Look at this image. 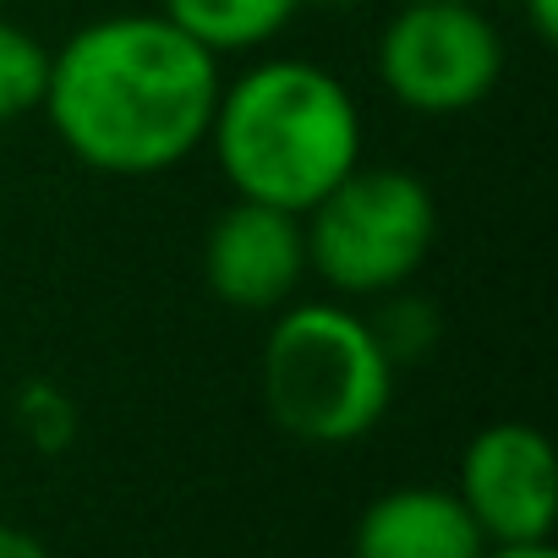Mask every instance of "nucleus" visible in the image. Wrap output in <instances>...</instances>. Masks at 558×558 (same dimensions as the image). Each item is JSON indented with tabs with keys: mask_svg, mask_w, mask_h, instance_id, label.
Returning <instances> with one entry per match:
<instances>
[{
	"mask_svg": "<svg viewBox=\"0 0 558 558\" xmlns=\"http://www.w3.org/2000/svg\"><path fill=\"white\" fill-rule=\"evenodd\" d=\"M219 56L159 12H110L50 50L39 116L56 143L94 175H170L208 143Z\"/></svg>",
	"mask_w": 558,
	"mask_h": 558,
	"instance_id": "f257e3e1",
	"label": "nucleus"
},
{
	"mask_svg": "<svg viewBox=\"0 0 558 558\" xmlns=\"http://www.w3.org/2000/svg\"><path fill=\"white\" fill-rule=\"evenodd\" d=\"M230 197L307 214L367 148L356 94L307 56H252L219 83L208 143Z\"/></svg>",
	"mask_w": 558,
	"mask_h": 558,
	"instance_id": "f03ea898",
	"label": "nucleus"
},
{
	"mask_svg": "<svg viewBox=\"0 0 558 558\" xmlns=\"http://www.w3.org/2000/svg\"><path fill=\"white\" fill-rule=\"evenodd\" d=\"M263 405L279 433L318 449L362 444L395 405V362L367 313L345 302H286L257 356Z\"/></svg>",
	"mask_w": 558,
	"mask_h": 558,
	"instance_id": "7ed1b4c3",
	"label": "nucleus"
},
{
	"mask_svg": "<svg viewBox=\"0 0 558 558\" xmlns=\"http://www.w3.org/2000/svg\"><path fill=\"white\" fill-rule=\"evenodd\" d=\"M307 274L345 302H378L427 268L438 241V197L405 165H356L302 214Z\"/></svg>",
	"mask_w": 558,
	"mask_h": 558,
	"instance_id": "20e7f679",
	"label": "nucleus"
},
{
	"mask_svg": "<svg viewBox=\"0 0 558 558\" xmlns=\"http://www.w3.org/2000/svg\"><path fill=\"white\" fill-rule=\"evenodd\" d=\"M504 34L482 0H405L378 34V83L411 116H465L504 83Z\"/></svg>",
	"mask_w": 558,
	"mask_h": 558,
	"instance_id": "39448f33",
	"label": "nucleus"
},
{
	"mask_svg": "<svg viewBox=\"0 0 558 558\" xmlns=\"http://www.w3.org/2000/svg\"><path fill=\"white\" fill-rule=\"evenodd\" d=\"M454 493L471 509V520L487 536V547L553 542L558 465H553L547 433L531 427V422H487L460 449Z\"/></svg>",
	"mask_w": 558,
	"mask_h": 558,
	"instance_id": "423d86ee",
	"label": "nucleus"
},
{
	"mask_svg": "<svg viewBox=\"0 0 558 558\" xmlns=\"http://www.w3.org/2000/svg\"><path fill=\"white\" fill-rule=\"evenodd\" d=\"M203 279L230 313L274 318L286 302H296L307 279L302 214L230 197L203 230Z\"/></svg>",
	"mask_w": 558,
	"mask_h": 558,
	"instance_id": "0eeeda50",
	"label": "nucleus"
},
{
	"mask_svg": "<svg viewBox=\"0 0 558 558\" xmlns=\"http://www.w3.org/2000/svg\"><path fill=\"white\" fill-rule=\"evenodd\" d=\"M487 536L454 487L405 482L378 493L351 531V558H482Z\"/></svg>",
	"mask_w": 558,
	"mask_h": 558,
	"instance_id": "6e6552de",
	"label": "nucleus"
},
{
	"mask_svg": "<svg viewBox=\"0 0 558 558\" xmlns=\"http://www.w3.org/2000/svg\"><path fill=\"white\" fill-rule=\"evenodd\" d=\"M302 12V0H159V17H170L186 39L208 56H257L286 34Z\"/></svg>",
	"mask_w": 558,
	"mask_h": 558,
	"instance_id": "1a4fd4ad",
	"label": "nucleus"
},
{
	"mask_svg": "<svg viewBox=\"0 0 558 558\" xmlns=\"http://www.w3.org/2000/svg\"><path fill=\"white\" fill-rule=\"evenodd\" d=\"M50 83V45L0 12V126H12L45 105Z\"/></svg>",
	"mask_w": 558,
	"mask_h": 558,
	"instance_id": "9d476101",
	"label": "nucleus"
},
{
	"mask_svg": "<svg viewBox=\"0 0 558 558\" xmlns=\"http://www.w3.org/2000/svg\"><path fill=\"white\" fill-rule=\"evenodd\" d=\"M367 324H373V335H378V345L389 351L395 367L422 362V356L438 345V335H444L438 307H433L427 296H411L405 286L389 291V296H378V313H367Z\"/></svg>",
	"mask_w": 558,
	"mask_h": 558,
	"instance_id": "9b49d317",
	"label": "nucleus"
},
{
	"mask_svg": "<svg viewBox=\"0 0 558 558\" xmlns=\"http://www.w3.org/2000/svg\"><path fill=\"white\" fill-rule=\"evenodd\" d=\"M17 433L39 449V454H61V449H72V438H77V405H72V395L66 389H56V384H23L17 389Z\"/></svg>",
	"mask_w": 558,
	"mask_h": 558,
	"instance_id": "f8f14e48",
	"label": "nucleus"
},
{
	"mask_svg": "<svg viewBox=\"0 0 558 558\" xmlns=\"http://www.w3.org/2000/svg\"><path fill=\"white\" fill-rule=\"evenodd\" d=\"M520 17L531 28L536 45H553L558 39V0H520Z\"/></svg>",
	"mask_w": 558,
	"mask_h": 558,
	"instance_id": "ddd939ff",
	"label": "nucleus"
},
{
	"mask_svg": "<svg viewBox=\"0 0 558 558\" xmlns=\"http://www.w3.org/2000/svg\"><path fill=\"white\" fill-rule=\"evenodd\" d=\"M0 558H50V547H45L28 525L0 520Z\"/></svg>",
	"mask_w": 558,
	"mask_h": 558,
	"instance_id": "4468645a",
	"label": "nucleus"
},
{
	"mask_svg": "<svg viewBox=\"0 0 558 558\" xmlns=\"http://www.w3.org/2000/svg\"><path fill=\"white\" fill-rule=\"evenodd\" d=\"M482 558H558L553 542H509V547H487Z\"/></svg>",
	"mask_w": 558,
	"mask_h": 558,
	"instance_id": "2eb2a0df",
	"label": "nucleus"
},
{
	"mask_svg": "<svg viewBox=\"0 0 558 558\" xmlns=\"http://www.w3.org/2000/svg\"><path fill=\"white\" fill-rule=\"evenodd\" d=\"M302 7H318V12H356L367 0H302Z\"/></svg>",
	"mask_w": 558,
	"mask_h": 558,
	"instance_id": "dca6fc26",
	"label": "nucleus"
},
{
	"mask_svg": "<svg viewBox=\"0 0 558 558\" xmlns=\"http://www.w3.org/2000/svg\"><path fill=\"white\" fill-rule=\"evenodd\" d=\"M7 7H12V0H0V12H7Z\"/></svg>",
	"mask_w": 558,
	"mask_h": 558,
	"instance_id": "f3484780",
	"label": "nucleus"
}]
</instances>
